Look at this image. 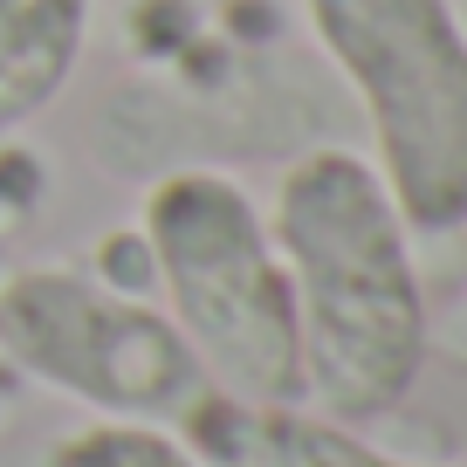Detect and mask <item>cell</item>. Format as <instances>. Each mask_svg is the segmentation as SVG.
<instances>
[{"instance_id": "8", "label": "cell", "mask_w": 467, "mask_h": 467, "mask_svg": "<svg viewBox=\"0 0 467 467\" xmlns=\"http://www.w3.org/2000/svg\"><path fill=\"white\" fill-rule=\"evenodd\" d=\"M89 275L103 282V289H117V296H145L151 282V248H145V227L138 234H103L97 241V262H89Z\"/></svg>"}, {"instance_id": "6", "label": "cell", "mask_w": 467, "mask_h": 467, "mask_svg": "<svg viewBox=\"0 0 467 467\" xmlns=\"http://www.w3.org/2000/svg\"><path fill=\"white\" fill-rule=\"evenodd\" d=\"M89 42V0H0V138L69 89Z\"/></svg>"}, {"instance_id": "2", "label": "cell", "mask_w": 467, "mask_h": 467, "mask_svg": "<svg viewBox=\"0 0 467 467\" xmlns=\"http://www.w3.org/2000/svg\"><path fill=\"white\" fill-rule=\"evenodd\" d=\"M145 248L206 385L248 406H303V330L275 234L248 186L179 165L145 192Z\"/></svg>"}, {"instance_id": "5", "label": "cell", "mask_w": 467, "mask_h": 467, "mask_svg": "<svg viewBox=\"0 0 467 467\" xmlns=\"http://www.w3.org/2000/svg\"><path fill=\"white\" fill-rule=\"evenodd\" d=\"M172 426H179V447L200 467H420V461L371 447L365 433H350L330 412L248 406V399H227L213 385Z\"/></svg>"}, {"instance_id": "4", "label": "cell", "mask_w": 467, "mask_h": 467, "mask_svg": "<svg viewBox=\"0 0 467 467\" xmlns=\"http://www.w3.org/2000/svg\"><path fill=\"white\" fill-rule=\"evenodd\" d=\"M0 365L89 412L145 426L179 420L206 392V371L172 317L62 262L0 275Z\"/></svg>"}, {"instance_id": "3", "label": "cell", "mask_w": 467, "mask_h": 467, "mask_svg": "<svg viewBox=\"0 0 467 467\" xmlns=\"http://www.w3.org/2000/svg\"><path fill=\"white\" fill-rule=\"evenodd\" d=\"M365 110L371 172L412 234H467V21L453 0H303Z\"/></svg>"}, {"instance_id": "7", "label": "cell", "mask_w": 467, "mask_h": 467, "mask_svg": "<svg viewBox=\"0 0 467 467\" xmlns=\"http://www.w3.org/2000/svg\"><path fill=\"white\" fill-rule=\"evenodd\" d=\"M48 467H200V461L145 420H103V426H76L69 440H56Z\"/></svg>"}, {"instance_id": "1", "label": "cell", "mask_w": 467, "mask_h": 467, "mask_svg": "<svg viewBox=\"0 0 467 467\" xmlns=\"http://www.w3.org/2000/svg\"><path fill=\"white\" fill-rule=\"evenodd\" d=\"M268 234L296 289L303 399L344 426L392 420L426 365V289L385 179L358 151H303L275 186Z\"/></svg>"}]
</instances>
